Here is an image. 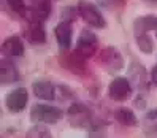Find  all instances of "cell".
Segmentation results:
<instances>
[{
	"instance_id": "obj_1",
	"label": "cell",
	"mask_w": 157,
	"mask_h": 138,
	"mask_svg": "<svg viewBox=\"0 0 157 138\" xmlns=\"http://www.w3.org/2000/svg\"><path fill=\"white\" fill-rule=\"evenodd\" d=\"M63 117V111L51 105H33L30 109V119L36 124H56Z\"/></svg>"
},
{
	"instance_id": "obj_2",
	"label": "cell",
	"mask_w": 157,
	"mask_h": 138,
	"mask_svg": "<svg viewBox=\"0 0 157 138\" xmlns=\"http://www.w3.org/2000/svg\"><path fill=\"white\" fill-rule=\"evenodd\" d=\"M67 119L71 127L75 128H87L92 124L90 108L84 103H73L67 109Z\"/></svg>"
},
{
	"instance_id": "obj_3",
	"label": "cell",
	"mask_w": 157,
	"mask_h": 138,
	"mask_svg": "<svg viewBox=\"0 0 157 138\" xmlns=\"http://www.w3.org/2000/svg\"><path fill=\"white\" fill-rule=\"evenodd\" d=\"M78 13L79 16L84 19L86 24H89L90 27H95V29H101V27H105L106 22L103 19V16H101L100 10L94 5L87 2V0H79L78 2Z\"/></svg>"
},
{
	"instance_id": "obj_4",
	"label": "cell",
	"mask_w": 157,
	"mask_h": 138,
	"mask_svg": "<svg viewBox=\"0 0 157 138\" xmlns=\"http://www.w3.org/2000/svg\"><path fill=\"white\" fill-rule=\"evenodd\" d=\"M24 5L29 21L43 22L51 13V0H24Z\"/></svg>"
},
{
	"instance_id": "obj_5",
	"label": "cell",
	"mask_w": 157,
	"mask_h": 138,
	"mask_svg": "<svg viewBox=\"0 0 157 138\" xmlns=\"http://www.w3.org/2000/svg\"><path fill=\"white\" fill-rule=\"evenodd\" d=\"M86 57H82L78 51H73V52H67V54H62L59 57V62L63 68L70 70L71 73L79 76H84L87 73V63H86Z\"/></svg>"
},
{
	"instance_id": "obj_6",
	"label": "cell",
	"mask_w": 157,
	"mask_h": 138,
	"mask_svg": "<svg viewBox=\"0 0 157 138\" xmlns=\"http://www.w3.org/2000/svg\"><path fill=\"white\" fill-rule=\"evenodd\" d=\"M29 102V92L25 87H17L8 92L5 97V106L10 113H21Z\"/></svg>"
},
{
	"instance_id": "obj_7",
	"label": "cell",
	"mask_w": 157,
	"mask_h": 138,
	"mask_svg": "<svg viewBox=\"0 0 157 138\" xmlns=\"http://www.w3.org/2000/svg\"><path fill=\"white\" fill-rule=\"evenodd\" d=\"M108 94L114 102H125L132 94V84L125 76H117L109 82Z\"/></svg>"
},
{
	"instance_id": "obj_8",
	"label": "cell",
	"mask_w": 157,
	"mask_h": 138,
	"mask_svg": "<svg viewBox=\"0 0 157 138\" xmlns=\"http://www.w3.org/2000/svg\"><path fill=\"white\" fill-rule=\"evenodd\" d=\"M97 46H98V38H97V35L94 32H90L89 29L86 30H82L81 35H79V40H78V46H76V49L82 57H92L94 54L97 52Z\"/></svg>"
},
{
	"instance_id": "obj_9",
	"label": "cell",
	"mask_w": 157,
	"mask_h": 138,
	"mask_svg": "<svg viewBox=\"0 0 157 138\" xmlns=\"http://www.w3.org/2000/svg\"><path fill=\"white\" fill-rule=\"evenodd\" d=\"M98 63H101L103 67H106V70L114 71V70H121L124 67V59L119 54L117 49L108 46V48L101 49L98 54Z\"/></svg>"
},
{
	"instance_id": "obj_10",
	"label": "cell",
	"mask_w": 157,
	"mask_h": 138,
	"mask_svg": "<svg viewBox=\"0 0 157 138\" xmlns=\"http://www.w3.org/2000/svg\"><path fill=\"white\" fill-rule=\"evenodd\" d=\"M24 38L30 44H43L46 41V32L43 29L41 22L30 21L29 25L24 29Z\"/></svg>"
},
{
	"instance_id": "obj_11",
	"label": "cell",
	"mask_w": 157,
	"mask_h": 138,
	"mask_svg": "<svg viewBox=\"0 0 157 138\" xmlns=\"http://www.w3.org/2000/svg\"><path fill=\"white\" fill-rule=\"evenodd\" d=\"M54 33H56V40L60 46L62 51H67L71 44V36H73V30H71V24L68 21H62L56 25L54 29Z\"/></svg>"
},
{
	"instance_id": "obj_12",
	"label": "cell",
	"mask_w": 157,
	"mask_h": 138,
	"mask_svg": "<svg viewBox=\"0 0 157 138\" xmlns=\"http://www.w3.org/2000/svg\"><path fill=\"white\" fill-rule=\"evenodd\" d=\"M0 81L2 84H11L14 81H19V71L14 63L6 57L2 59V63H0Z\"/></svg>"
},
{
	"instance_id": "obj_13",
	"label": "cell",
	"mask_w": 157,
	"mask_h": 138,
	"mask_svg": "<svg viewBox=\"0 0 157 138\" xmlns=\"http://www.w3.org/2000/svg\"><path fill=\"white\" fill-rule=\"evenodd\" d=\"M32 90H33L35 97H38L41 100H52L56 97V87H54V84L48 79L35 81L33 86H32Z\"/></svg>"
},
{
	"instance_id": "obj_14",
	"label": "cell",
	"mask_w": 157,
	"mask_h": 138,
	"mask_svg": "<svg viewBox=\"0 0 157 138\" xmlns=\"http://www.w3.org/2000/svg\"><path fill=\"white\" fill-rule=\"evenodd\" d=\"M2 52L8 57H19L24 54V43L19 36H8L2 43Z\"/></svg>"
},
{
	"instance_id": "obj_15",
	"label": "cell",
	"mask_w": 157,
	"mask_h": 138,
	"mask_svg": "<svg viewBox=\"0 0 157 138\" xmlns=\"http://www.w3.org/2000/svg\"><path fill=\"white\" fill-rule=\"evenodd\" d=\"M154 29H157V17L152 16V14L138 17V19L135 21V24H133L135 36H140L143 33H147L149 30H154Z\"/></svg>"
},
{
	"instance_id": "obj_16",
	"label": "cell",
	"mask_w": 157,
	"mask_h": 138,
	"mask_svg": "<svg viewBox=\"0 0 157 138\" xmlns=\"http://www.w3.org/2000/svg\"><path fill=\"white\" fill-rule=\"evenodd\" d=\"M141 127L146 138H157V109H151L143 116Z\"/></svg>"
},
{
	"instance_id": "obj_17",
	"label": "cell",
	"mask_w": 157,
	"mask_h": 138,
	"mask_svg": "<svg viewBox=\"0 0 157 138\" xmlns=\"http://www.w3.org/2000/svg\"><path fill=\"white\" fill-rule=\"evenodd\" d=\"M114 117H116V121L119 124L125 125V127H133L138 122L135 113L132 111V109H128V108H119V109H116Z\"/></svg>"
},
{
	"instance_id": "obj_18",
	"label": "cell",
	"mask_w": 157,
	"mask_h": 138,
	"mask_svg": "<svg viewBox=\"0 0 157 138\" xmlns=\"http://www.w3.org/2000/svg\"><path fill=\"white\" fill-rule=\"evenodd\" d=\"M25 138H52V135H51V130L44 124H36L27 130Z\"/></svg>"
},
{
	"instance_id": "obj_19",
	"label": "cell",
	"mask_w": 157,
	"mask_h": 138,
	"mask_svg": "<svg viewBox=\"0 0 157 138\" xmlns=\"http://www.w3.org/2000/svg\"><path fill=\"white\" fill-rule=\"evenodd\" d=\"M136 44H138V48L141 49V52H144V54H151L154 51V41L147 33L136 36Z\"/></svg>"
},
{
	"instance_id": "obj_20",
	"label": "cell",
	"mask_w": 157,
	"mask_h": 138,
	"mask_svg": "<svg viewBox=\"0 0 157 138\" xmlns=\"http://www.w3.org/2000/svg\"><path fill=\"white\" fill-rule=\"evenodd\" d=\"M89 138H106V130H105V127H100V125L92 127L90 132H89Z\"/></svg>"
},
{
	"instance_id": "obj_21",
	"label": "cell",
	"mask_w": 157,
	"mask_h": 138,
	"mask_svg": "<svg viewBox=\"0 0 157 138\" xmlns=\"http://www.w3.org/2000/svg\"><path fill=\"white\" fill-rule=\"evenodd\" d=\"M151 82L157 86V63L154 65V68L151 70Z\"/></svg>"
},
{
	"instance_id": "obj_22",
	"label": "cell",
	"mask_w": 157,
	"mask_h": 138,
	"mask_svg": "<svg viewBox=\"0 0 157 138\" xmlns=\"http://www.w3.org/2000/svg\"><path fill=\"white\" fill-rule=\"evenodd\" d=\"M144 2H149V3H157V0H144Z\"/></svg>"
},
{
	"instance_id": "obj_23",
	"label": "cell",
	"mask_w": 157,
	"mask_h": 138,
	"mask_svg": "<svg viewBox=\"0 0 157 138\" xmlns=\"http://www.w3.org/2000/svg\"><path fill=\"white\" fill-rule=\"evenodd\" d=\"M155 35H157V29H155Z\"/></svg>"
}]
</instances>
